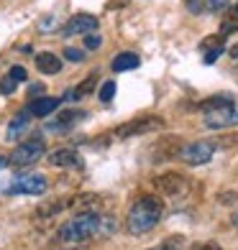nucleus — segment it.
Here are the masks:
<instances>
[{"label":"nucleus","mask_w":238,"mask_h":250,"mask_svg":"<svg viewBox=\"0 0 238 250\" xmlns=\"http://www.w3.org/2000/svg\"><path fill=\"white\" fill-rule=\"evenodd\" d=\"M67 207L77 209V212H97V214H103L105 199L100 194H74V197L67 199Z\"/></svg>","instance_id":"nucleus-9"},{"label":"nucleus","mask_w":238,"mask_h":250,"mask_svg":"<svg viewBox=\"0 0 238 250\" xmlns=\"http://www.w3.org/2000/svg\"><path fill=\"white\" fill-rule=\"evenodd\" d=\"M185 245V237L182 235H172V237H167V240H162L159 245L149 248V250H182Z\"/></svg>","instance_id":"nucleus-19"},{"label":"nucleus","mask_w":238,"mask_h":250,"mask_svg":"<svg viewBox=\"0 0 238 250\" xmlns=\"http://www.w3.org/2000/svg\"><path fill=\"white\" fill-rule=\"evenodd\" d=\"M236 194H220V202H233Z\"/></svg>","instance_id":"nucleus-31"},{"label":"nucleus","mask_w":238,"mask_h":250,"mask_svg":"<svg viewBox=\"0 0 238 250\" xmlns=\"http://www.w3.org/2000/svg\"><path fill=\"white\" fill-rule=\"evenodd\" d=\"M36 66H39L41 74H59L64 64H62L59 56H54V54H49V51H41V54L36 56Z\"/></svg>","instance_id":"nucleus-14"},{"label":"nucleus","mask_w":238,"mask_h":250,"mask_svg":"<svg viewBox=\"0 0 238 250\" xmlns=\"http://www.w3.org/2000/svg\"><path fill=\"white\" fill-rule=\"evenodd\" d=\"M200 3H205V0H187V8L192 10V13H200V10H202Z\"/></svg>","instance_id":"nucleus-29"},{"label":"nucleus","mask_w":238,"mask_h":250,"mask_svg":"<svg viewBox=\"0 0 238 250\" xmlns=\"http://www.w3.org/2000/svg\"><path fill=\"white\" fill-rule=\"evenodd\" d=\"M51 21H54V16H47V18H41L39 28H41V31H54V23H51Z\"/></svg>","instance_id":"nucleus-27"},{"label":"nucleus","mask_w":238,"mask_h":250,"mask_svg":"<svg viewBox=\"0 0 238 250\" xmlns=\"http://www.w3.org/2000/svg\"><path fill=\"white\" fill-rule=\"evenodd\" d=\"M59 97H36V100H31L28 102V112L31 115H36V118H47L49 112H54L56 107H59Z\"/></svg>","instance_id":"nucleus-12"},{"label":"nucleus","mask_w":238,"mask_h":250,"mask_svg":"<svg viewBox=\"0 0 238 250\" xmlns=\"http://www.w3.org/2000/svg\"><path fill=\"white\" fill-rule=\"evenodd\" d=\"M64 59H70V62H82V59H85V54L79 51V49L67 46V49H64Z\"/></svg>","instance_id":"nucleus-22"},{"label":"nucleus","mask_w":238,"mask_h":250,"mask_svg":"<svg viewBox=\"0 0 238 250\" xmlns=\"http://www.w3.org/2000/svg\"><path fill=\"white\" fill-rule=\"evenodd\" d=\"M225 5H228V0H205V10H210V13H218Z\"/></svg>","instance_id":"nucleus-21"},{"label":"nucleus","mask_w":238,"mask_h":250,"mask_svg":"<svg viewBox=\"0 0 238 250\" xmlns=\"http://www.w3.org/2000/svg\"><path fill=\"white\" fill-rule=\"evenodd\" d=\"M197 107L202 110L205 128H210V130L238 125V102H233V97H228V95H215L205 102H200Z\"/></svg>","instance_id":"nucleus-3"},{"label":"nucleus","mask_w":238,"mask_h":250,"mask_svg":"<svg viewBox=\"0 0 238 250\" xmlns=\"http://www.w3.org/2000/svg\"><path fill=\"white\" fill-rule=\"evenodd\" d=\"M85 46H87L90 51H95V49L100 46V39H97V36H87V39H85Z\"/></svg>","instance_id":"nucleus-28"},{"label":"nucleus","mask_w":238,"mask_h":250,"mask_svg":"<svg viewBox=\"0 0 238 250\" xmlns=\"http://www.w3.org/2000/svg\"><path fill=\"white\" fill-rule=\"evenodd\" d=\"M113 97H116V82H103V87H100V100L110 102Z\"/></svg>","instance_id":"nucleus-20"},{"label":"nucleus","mask_w":238,"mask_h":250,"mask_svg":"<svg viewBox=\"0 0 238 250\" xmlns=\"http://www.w3.org/2000/svg\"><path fill=\"white\" fill-rule=\"evenodd\" d=\"M231 56H233V59H236V62H238V43H236V46H233V49H231Z\"/></svg>","instance_id":"nucleus-32"},{"label":"nucleus","mask_w":238,"mask_h":250,"mask_svg":"<svg viewBox=\"0 0 238 250\" xmlns=\"http://www.w3.org/2000/svg\"><path fill=\"white\" fill-rule=\"evenodd\" d=\"M28 118H31V112H21V115H16L13 120H10L8 125V141H18L21 135H24L28 130Z\"/></svg>","instance_id":"nucleus-15"},{"label":"nucleus","mask_w":238,"mask_h":250,"mask_svg":"<svg viewBox=\"0 0 238 250\" xmlns=\"http://www.w3.org/2000/svg\"><path fill=\"white\" fill-rule=\"evenodd\" d=\"M162 214H164L162 199L154 197V194H143V197H139L131 204L128 217H126V230L131 235H146V232H151L154 227L159 225Z\"/></svg>","instance_id":"nucleus-2"},{"label":"nucleus","mask_w":238,"mask_h":250,"mask_svg":"<svg viewBox=\"0 0 238 250\" xmlns=\"http://www.w3.org/2000/svg\"><path fill=\"white\" fill-rule=\"evenodd\" d=\"M49 164L51 166H59V168H82L85 166V161L79 158V153L72 151V148H62V151L51 153L49 156Z\"/></svg>","instance_id":"nucleus-11"},{"label":"nucleus","mask_w":238,"mask_h":250,"mask_svg":"<svg viewBox=\"0 0 238 250\" xmlns=\"http://www.w3.org/2000/svg\"><path fill=\"white\" fill-rule=\"evenodd\" d=\"M190 250H220L218 243H197L195 248H190Z\"/></svg>","instance_id":"nucleus-26"},{"label":"nucleus","mask_w":238,"mask_h":250,"mask_svg":"<svg viewBox=\"0 0 238 250\" xmlns=\"http://www.w3.org/2000/svg\"><path fill=\"white\" fill-rule=\"evenodd\" d=\"M236 31H238V8L228 10V13H225V18H223V23H220V33H223V36L236 33Z\"/></svg>","instance_id":"nucleus-18"},{"label":"nucleus","mask_w":238,"mask_h":250,"mask_svg":"<svg viewBox=\"0 0 238 250\" xmlns=\"http://www.w3.org/2000/svg\"><path fill=\"white\" fill-rule=\"evenodd\" d=\"M79 120H85L82 110H62V115L56 118V123H51V130H64V128H70L72 123H79Z\"/></svg>","instance_id":"nucleus-17"},{"label":"nucleus","mask_w":238,"mask_h":250,"mask_svg":"<svg viewBox=\"0 0 238 250\" xmlns=\"http://www.w3.org/2000/svg\"><path fill=\"white\" fill-rule=\"evenodd\" d=\"M13 82H16L13 77H8V79H3V82H0V89H3L5 95H10V92H13V89H16V84H13Z\"/></svg>","instance_id":"nucleus-23"},{"label":"nucleus","mask_w":238,"mask_h":250,"mask_svg":"<svg viewBox=\"0 0 238 250\" xmlns=\"http://www.w3.org/2000/svg\"><path fill=\"white\" fill-rule=\"evenodd\" d=\"M154 187L162 191V194H167V197H179V194L187 191L190 181L182 174H177V171H167V174L154 176Z\"/></svg>","instance_id":"nucleus-6"},{"label":"nucleus","mask_w":238,"mask_h":250,"mask_svg":"<svg viewBox=\"0 0 238 250\" xmlns=\"http://www.w3.org/2000/svg\"><path fill=\"white\" fill-rule=\"evenodd\" d=\"M233 225H236V227H238V209H236V212H233Z\"/></svg>","instance_id":"nucleus-34"},{"label":"nucleus","mask_w":238,"mask_h":250,"mask_svg":"<svg viewBox=\"0 0 238 250\" xmlns=\"http://www.w3.org/2000/svg\"><path fill=\"white\" fill-rule=\"evenodd\" d=\"M215 153V143L213 141H197V143H187L182 146L179 151V158L187 164V166H202L208 164Z\"/></svg>","instance_id":"nucleus-5"},{"label":"nucleus","mask_w":238,"mask_h":250,"mask_svg":"<svg viewBox=\"0 0 238 250\" xmlns=\"http://www.w3.org/2000/svg\"><path fill=\"white\" fill-rule=\"evenodd\" d=\"M47 191V176H39V174H28V176H21L16 179L13 184L8 187V194H31V197H39Z\"/></svg>","instance_id":"nucleus-7"},{"label":"nucleus","mask_w":238,"mask_h":250,"mask_svg":"<svg viewBox=\"0 0 238 250\" xmlns=\"http://www.w3.org/2000/svg\"><path fill=\"white\" fill-rule=\"evenodd\" d=\"M116 230V222L105 214H97V212H77L72 220H67L59 232H56V240H59L64 248H77V245H85L95 237H103L110 235Z\"/></svg>","instance_id":"nucleus-1"},{"label":"nucleus","mask_w":238,"mask_h":250,"mask_svg":"<svg viewBox=\"0 0 238 250\" xmlns=\"http://www.w3.org/2000/svg\"><path fill=\"white\" fill-rule=\"evenodd\" d=\"M141 64V59L136 54H131V51H123V54H118L116 59H113V72H131V69H136V66Z\"/></svg>","instance_id":"nucleus-16"},{"label":"nucleus","mask_w":238,"mask_h":250,"mask_svg":"<svg viewBox=\"0 0 238 250\" xmlns=\"http://www.w3.org/2000/svg\"><path fill=\"white\" fill-rule=\"evenodd\" d=\"M97 28V18L90 13H77L67 21V26L62 28L64 36H79V33H93Z\"/></svg>","instance_id":"nucleus-10"},{"label":"nucleus","mask_w":238,"mask_h":250,"mask_svg":"<svg viewBox=\"0 0 238 250\" xmlns=\"http://www.w3.org/2000/svg\"><path fill=\"white\" fill-rule=\"evenodd\" d=\"M10 77H13L16 82H24V79H26V69H24V66H13V69H10Z\"/></svg>","instance_id":"nucleus-24"},{"label":"nucleus","mask_w":238,"mask_h":250,"mask_svg":"<svg viewBox=\"0 0 238 250\" xmlns=\"http://www.w3.org/2000/svg\"><path fill=\"white\" fill-rule=\"evenodd\" d=\"M218 143L223 146V148H236L233 143H238V135H228V138H220ZM218 143H215V146H218Z\"/></svg>","instance_id":"nucleus-25"},{"label":"nucleus","mask_w":238,"mask_h":250,"mask_svg":"<svg viewBox=\"0 0 238 250\" xmlns=\"http://www.w3.org/2000/svg\"><path fill=\"white\" fill-rule=\"evenodd\" d=\"M5 164H8V158H5V156H0V168H5Z\"/></svg>","instance_id":"nucleus-33"},{"label":"nucleus","mask_w":238,"mask_h":250,"mask_svg":"<svg viewBox=\"0 0 238 250\" xmlns=\"http://www.w3.org/2000/svg\"><path fill=\"white\" fill-rule=\"evenodd\" d=\"M44 151H47V148H44V138H41V135H36V138L21 143L18 148L8 156V164L13 166V168H26L31 164H36L39 158L44 156Z\"/></svg>","instance_id":"nucleus-4"},{"label":"nucleus","mask_w":238,"mask_h":250,"mask_svg":"<svg viewBox=\"0 0 238 250\" xmlns=\"http://www.w3.org/2000/svg\"><path fill=\"white\" fill-rule=\"evenodd\" d=\"M41 92H44V84H33V87H31V97H33V100H36Z\"/></svg>","instance_id":"nucleus-30"},{"label":"nucleus","mask_w":238,"mask_h":250,"mask_svg":"<svg viewBox=\"0 0 238 250\" xmlns=\"http://www.w3.org/2000/svg\"><path fill=\"white\" fill-rule=\"evenodd\" d=\"M164 120L162 118H139V120H131L126 125H120V128L116 130L118 138H133V135H143V133H151L156 128H162Z\"/></svg>","instance_id":"nucleus-8"},{"label":"nucleus","mask_w":238,"mask_h":250,"mask_svg":"<svg viewBox=\"0 0 238 250\" xmlns=\"http://www.w3.org/2000/svg\"><path fill=\"white\" fill-rule=\"evenodd\" d=\"M236 8H238V5H236Z\"/></svg>","instance_id":"nucleus-35"},{"label":"nucleus","mask_w":238,"mask_h":250,"mask_svg":"<svg viewBox=\"0 0 238 250\" xmlns=\"http://www.w3.org/2000/svg\"><path fill=\"white\" fill-rule=\"evenodd\" d=\"M202 51H205V64H213L218 56L225 51V36H208L202 41Z\"/></svg>","instance_id":"nucleus-13"}]
</instances>
